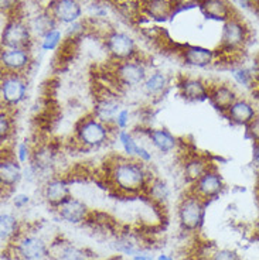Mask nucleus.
Wrapping results in <instances>:
<instances>
[{"label":"nucleus","mask_w":259,"mask_h":260,"mask_svg":"<svg viewBox=\"0 0 259 260\" xmlns=\"http://www.w3.org/2000/svg\"><path fill=\"white\" fill-rule=\"evenodd\" d=\"M2 71L9 74H24L32 64L28 48H3L0 54Z\"/></svg>","instance_id":"9b49d317"},{"label":"nucleus","mask_w":259,"mask_h":260,"mask_svg":"<svg viewBox=\"0 0 259 260\" xmlns=\"http://www.w3.org/2000/svg\"><path fill=\"white\" fill-rule=\"evenodd\" d=\"M130 111L129 109H126V108H122L119 113L115 117V122H113V129L117 130H126L128 129V126L130 123Z\"/></svg>","instance_id":"f704fd0d"},{"label":"nucleus","mask_w":259,"mask_h":260,"mask_svg":"<svg viewBox=\"0 0 259 260\" xmlns=\"http://www.w3.org/2000/svg\"><path fill=\"white\" fill-rule=\"evenodd\" d=\"M132 260H155L150 254L148 253H142V252H139L137 254H135L133 257H132Z\"/></svg>","instance_id":"37998d69"},{"label":"nucleus","mask_w":259,"mask_h":260,"mask_svg":"<svg viewBox=\"0 0 259 260\" xmlns=\"http://www.w3.org/2000/svg\"><path fill=\"white\" fill-rule=\"evenodd\" d=\"M146 192L149 194L152 201L160 204V205H166L170 198V188H168L167 182L162 178H157V177H152Z\"/></svg>","instance_id":"c85d7f7f"},{"label":"nucleus","mask_w":259,"mask_h":260,"mask_svg":"<svg viewBox=\"0 0 259 260\" xmlns=\"http://www.w3.org/2000/svg\"><path fill=\"white\" fill-rule=\"evenodd\" d=\"M71 197L70 194V184L65 178L61 177H51L43 185V198L48 205L54 208L60 207L64 201Z\"/></svg>","instance_id":"f3484780"},{"label":"nucleus","mask_w":259,"mask_h":260,"mask_svg":"<svg viewBox=\"0 0 259 260\" xmlns=\"http://www.w3.org/2000/svg\"><path fill=\"white\" fill-rule=\"evenodd\" d=\"M233 77L237 84L242 85V86H252L253 81H255V75L252 74L251 70L244 68V67H238L233 70Z\"/></svg>","instance_id":"473e14b6"},{"label":"nucleus","mask_w":259,"mask_h":260,"mask_svg":"<svg viewBox=\"0 0 259 260\" xmlns=\"http://www.w3.org/2000/svg\"><path fill=\"white\" fill-rule=\"evenodd\" d=\"M210 260H241V257L235 250H231V249H218V250H214L213 253H211Z\"/></svg>","instance_id":"c9c22d12"},{"label":"nucleus","mask_w":259,"mask_h":260,"mask_svg":"<svg viewBox=\"0 0 259 260\" xmlns=\"http://www.w3.org/2000/svg\"><path fill=\"white\" fill-rule=\"evenodd\" d=\"M252 162L259 169V142L252 146Z\"/></svg>","instance_id":"79ce46f5"},{"label":"nucleus","mask_w":259,"mask_h":260,"mask_svg":"<svg viewBox=\"0 0 259 260\" xmlns=\"http://www.w3.org/2000/svg\"><path fill=\"white\" fill-rule=\"evenodd\" d=\"M146 135H148L150 144L163 154L173 153L179 146L177 137L171 135L167 129H155L153 127V129H148Z\"/></svg>","instance_id":"b1692460"},{"label":"nucleus","mask_w":259,"mask_h":260,"mask_svg":"<svg viewBox=\"0 0 259 260\" xmlns=\"http://www.w3.org/2000/svg\"><path fill=\"white\" fill-rule=\"evenodd\" d=\"M235 6L241 7V9H246V10H251V9H258L259 0H231Z\"/></svg>","instance_id":"a19ab883"},{"label":"nucleus","mask_w":259,"mask_h":260,"mask_svg":"<svg viewBox=\"0 0 259 260\" xmlns=\"http://www.w3.org/2000/svg\"><path fill=\"white\" fill-rule=\"evenodd\" d=\"M63 44V32L59 27L52 28L51 31H48L40 40V47L43 51H54L59 50L60 46Z\"/></svg>","instance_id":"7c9ffc66"},{"label":"nucleus","mask_w":259,"mask_h":260,"mask_svg":"<svg viewBox=\"0 0 259 260\" xmlns=\"http://www.w3.org/2000/svg\"><path fill=\"white\" fill-rule=\"evenodd\" d=\"M47 10L51 13L57 24H72L82 17V6L79 0H52Z\"/></svg>","instance_id":"f8f14e48"},{"label":"nucleus","mask_w":259,"mask_h":260,"mask_svg":"<svg viewBox=\"0 0 259 260\" xmlns=\"http://www.w3.org/2000/svg\"><path fill=\"white\" fill-rule=\"evenodd\" d=\"M33 32L30 26L20 17H10L2 31L3 48H28L32 44Z\"/></svg>","instance_id":"1a4fd4ad"},{"label":"nucleus","mask_w":259,"mask_h":260,"mask_svg":"<svg viewBox=\"0 0 259 260\" xmlns=\"http://www.w3.org/2000/svg\"><path fill=\"white\" fill-rule=\"evenodd\" d=\"M171 5H173V10L175 14L183 10H188V9H193L195 6H200V0H171Z\"/></svg>","instance_id":"e433bc0d"},{"label":"nucleus","mask_w":259,"mask_h":260,"mask_svg":"<svg viewBox=\"0 0 259 260\" xmlns=\"http://www.w3.org/2000/svg\"><path fill=\"white\" fill-rule=\"evenodd\" d=\"M222 189H224V180L220 173L211 167L194 184H191L190 191L197 197H200L201 200L210 201V200L217 198L222 192Z\"/></svg>","instance_id":"9d476101"},{"label":"nucleus","mask_w":259,"mask_h":260,"mask_svg":"<svg viewBox=\"0 0 259 260\" xmlns=\"http://www.w3.org/2000/svg\"><path fill=\"white\" fill-rule=\"evenodd\" d=\"M13 135V117L7 108H3L0 112V142L5 144Z\"/></svg>","instance_id":"2f4dec72"},{"label":"nucleus","mask_w":259,"mask_h":260,"mask_svg":"<svg viewBox=\"0 0 259 260\" xmlns=\"http://www.w3.org/2000/svg\"><path fill=\"white\" fill-rule=\"evenodd\" d=\"M23 180V167L14 154H3L0 160V185L7 191H13Z\"/></svg>","instance_id":"4468645a"},{"label":"nucleus","mask_w":259,"mask_h":260,"mask_svg":"<svg viewBox=\"0 0 259 260\" xmlns=\"http://www.w3.org/2000/svg\"><path fill=\"white\" fill-rule=\"evenodd\" d=\"M28 26L32 28V32L37 34L40 39H41V37L46 36L47 32L51 31L52 28L57 27V21L54 20L51 13L46 9L44 12H41V13L37 14V16L32 20V23H30Z\"/></svg>","instance_id":"c756f323"},{"label":"nucleus","mask_w":259,"mask_h":260,"mask_svg":"<svg viewBox=\"0 0 259 260\" xmlns=\"http://www.w3.org/2000/svg\"><path fill=\"white\" fill-rule=\"evenodd\" d=\"M142 10L150 20L164 23L175 16L171 0H142Z\"/></svg>","instance_id":"5701e85b"},{"label":"nucleus","mask_w":259,"mask_h":260,"mask_svg":"<svg viewBox=\"0 0 259 260\" xmlns=\"http://www.w3.org/2000/svg\"><path fill=\"white\" fill-rule=\"evenodd\" d=\"M51 257L54 260H88V256L85 254L82 249H79L71 242H60L52 243Z\"/></svg>","instance_id":"cd10ccee"},{"label":"nucleus","mask_w":259,"mask_h":260,"mask_svg":"<svg viewBox=\"0 0 259 260\" xmlns=\"http://www.w3.org/2000/svg\"><path fill=\"white\" fill-rule=\"evenodd\" d=\"M117 137L125 156L130 157V158H136L145 164H149L152 161V158H153L152 151L145 144L139 143L132 132H129L128 129L118 130Z\"/></svg>","instance_id":"2eb2a0df"},{"label":"nucleus","mask_w":259,"mask_h":260,"mask_svg":"<svg viewBox=\"0 0 259 260\" xmlns=\"http://www.w3.org/2000/svg\"><path fill=\"white\" fill-rule=\"evenodd\" d=\"M121 109H122V105L119 102L117 95L110 91H106L102 95H98L95 99L92 115L99 120H102L104 123L113 126L115 117Z\"/></svg>","instance_id":"ddd939ff"},{"label":"nucleus","mask_w":259,"mask_h":260,"mask_svg":"<svg viewBox=\"0 0 259 260\" xmlns=\"http://www.w3.org/2000/svg\"><path fill=\"white\" fill-rule=\"evenodd\" d=\"M14 157L19 160V162L21 166H26L28 162L32 161V157H33V150L30 147V144L27 140L24 142H20L17 146H16V150H14Z\"/></svg>","instance_id":"72a5a7b5"},{"label":"nucleus","mask_w":259,"mask_h":260,"mask_svg":"<svg viewBox=\"0 0 259 260\" xmlns=\"http://www.w3.org/2000/svg\"><path fill=\"white\" fill-rule=\"evenodd\" d=\"M156 260H175L170 254H166V253H162V254H159L157 256V259Z\"/></svg>","instance_id":"c03bdc74"},{"label":"nucleus","mask_w":259,"mask_h":260,"mask_svg":"<svg viewBox=\"0 0 259 260\" xmlns=\"http://www.w3.org/2000/svg\"><path fill=\"white\" fill-rule=\"evenodd\" d=\"M179 91L188 102H204L210 98V85L200 78H183L179 82Z\"/></svg>","instance_id":"412c9836"},{"label":"nucleus","mask_w":259,"mask_h":260,"mask_svg":"<svg viewBox=\"0 0 259 260\" xmlns=\"http://www.w3.org/2000/svg\"><path fill=\"white\" fill-rule=\"evenodd\" d=\"M117 132L113 126L104 123L94 115L82 117L75 126L74 136L77 143L84 149H99L109 142L110 135Z\"/></svg>","instance_id":"f03ea898"},{"label":"nucleus","mask_w":259,"mask_h":260,"mask_svg":"<svg viewBox=\"0 0 259 260\" xmlns=\"http://www.w3.org/2000/svg\"><path fill=\"white\" fill-rule=\"evenodd\" d=\"M200 9L207 19L215 21H227L235 14L228 0H200Z\"/></svg>","instance_id":"4be33fe9"},{"label":"nucleus","mask_w":259,"mask_h":260,"mask_svg":"<svg viewBox=\"0 0 259 260\" xmlns=\"http://www.w3.org/2000/svg\"><path fill=\"white\" fill-rule=\"evenodd\" d=\"M258 113L259 112L256 111V108L253 106L252 102H249L245 98H238L231 105V108L225 112V117L231 123L237 124V126H245L246 127Z\"/></svg>","instance_id":"6ab92c4d"},{"label":"nucleus","mask_w":259,"mask_h":260,"mask_svg":"<svg viewBox=\"0 0 259 260\" xmlns=\"http://www.w3.org/2000/svg\"><path fill=\"white\" fill-rule=\"evenodd\" d=\"M217 52L201 46H186L180 51L183 64L194 68H207L214 64Z\"/></svg>","instance_id":"a211bd4d"},{"label":"nucleus","mask_w":259,"mask_h":260,"mask_svg":"<svg viewBox=\"0 0 259 260\" xmlns=\"http://www.w3.org/2000/svg\"><path fill=\"white\" fill-rule=\"evenodd\" d=\"M7 247L13 250L14 259L17 260H47L51 257V247L39 235L21 232Z\"/></svg>","instance_id":"20e7f679"},{"label":"nucleus","mask_w":259,"mask_h":260,"mask_svg":"<svg viewBox=\"0 0 259 260\" xmlns=\"http://www.w3.org/2000/svg\"><path fill=\"white\" fill-rule=\"evenodd\" d=\"M170 86V78L167 74L162 71H155L148 75L146 81L143 82V92L150 98L163 96V93L167 91Z\"/></svg>","instance_id":"bb28decb"},{"label":"nucleus","mask_w":259,"mask_h":260,"mask_svg":"<svg viewBox=\"0 0 259 260\" xmlns=\"http://www.w3.org/2000/svg\"><path fill=\"white\" fill-rule=\"evenodd\" d=\"M206 202L207 201L201 200L200 197L193 194L191 191L184 198H182V201L179 204V209H177V216H179L180 226L184 231L194 232L197 229H200L204 222Z\"/></svg>","instance_id":"39448f33"},{"label":"nucleus","mask_w":259,"mask_h":260,"mask_svg":"<svg viewBox=\"0 0 259 260\" xmlns=\"http://www.w3.org/2000/svg\"><path fill=\"white\" fill-rule=\"evenodd\" d=\"M105 47L112 61L122 62L137 57V48L135 40L123 31L110 30L105 37Z\"/></svg>","instance_id":"0eeeda50"},{"label":"nucleus","mask_w":259,"mask_h":260,"mask_svg":"<svg viewBox=\"0 0 259 260\" xmlns=\"http://www.w3.org/2000/svg\"><path fill=\"white\" fill-rule=\"evenodd\" d=\"M248 39H249V28L237 14H234L231 19L224 21L218 52H221L222 57L229 58L238 54L241 50H244Z\"/></svg>","instance_id":"7ed1b4c3"},{"label":"nucleus","mask_w":259,"mask_h":260,"mask_svg":"<svg viewBox=\"0 0 259 260\" xmlns=\"http://www.w3.org/2000/svg\"><path fill=\"white\" fill-rule=\"evenodd\" d=\"M255 235H256V238L259 239V222L256 223V229H255Z\"/></svg>","instance_id":"a18cd8bd"},{"label":"nucleus","mask_w":259,"mask_h":260,"mask_svg":"<svg viewBox=\"0 0 259 260\" xmlns=\"http://www.w3.org/2000/svg\"><path fill=\"white\" fill-rule=\"evenodd\" d=\"M238 95L234 89V86L227 84L210 85V102L213 106L220 111L222 115H225V112L231 108V105L238 99Z\"/></svg>","instance_id":"aec40b11"},{"label":"nucleus","mask_w":259,"mask_h":260,"mask_svg":"<svg viewBox=\"0 0 259 260\" xmlns=\"http://www.w3.org/2000/svg\"><path fill=\"white\" fill-rule=\"evenodd\" d=\"M148 75L149 74H148L145 64L137 61L136 58L117 62L113 72H112V78L115 79L118 86H123V88L140 86L146 81Z\"/></svg>","instance_id":"6e6552de"},{"label":"nucleus","mask_w":259,"mask_h":260,"mask_svg":"<svg viewBox=\"0 0 259 260\" xmlns=\"http://www.w3.org/2000/svg\"><path fill=\"white\" fill-rule=\"evenodd\" d=\"M59 216L67 223L71 225H79L88 221L90 218V209L85 205L84 202L79 201L78 198L70 197L67 201H64L60 207L55 208Z\"/></svg>","instance_id":"dca6fc26"},{"label":"nucleus","mask_w":259,"mask_h":260,"mask_svg":"<svg viewBox=\"0 0 259 260\" xmlns=\"http://www.w3.org/2000/svg\"><path fill=\"white\" fill-rule=\"evenodd\" d=\"M211 169V164L207 158L200 154H195L186 158L183 164V176L190 184H194L206 171Z\"/></svg>","instance_id":"a878e982"},{"label":"nucleus","mask_w":259,"mask_h":260,"mask_svg":"<svg viewBox=\"0 0 259 260\" xmlns=\"http://www.w3.org/2000/svg\"><path fill=\"white\" fill-rule=\"evenodd\" d=\"M246 136L252 140V143L259 142V113L255 116L252 122L246 126Z\"/></svg>","instance_id":"4c0bfd02"},{"label":"nucleus","mask_w":259,"mask_h":260,"mask_svg":"<svg viewBox=\"0 0 259 260\" xmlns=\"http://www.w3.org/2000/svg\"><path fill=\"white\" fill-rule=\"evenodd\" d=\"M108 180L121 192L139 194L146 192L152 177L146 164L126 156L115 157L108 166Z\"/></svg>","instance_id":"f257e3e1"},{"label":"nucleus","mask_w":259,"mask_h":260,"mask_svg":"<svg viewBox=\"0 0 259 260\" xmlns=\"http://www.w3.org/2000/svg\"><path fill=\"white\" fill-rule=\"evenodd\" d=\"M20 6V0H0V7L6 13H13Z\"/></svg>","instance_id":"ea45409f"},{"label":"nucleus","mask_w":259,"mask_h":260,"mask_svg":"<svg viewBox=\"0 0 259 260\" xmlns=\"http://www.w3.org/2000/svg\"><path fill=\"white\" fill-rule=\"evenodd\" d=\"M21 234L19 219L10 212H2L0 215V241L3 246H10L17 236Z\"/></svg>","instance_id":"393cba45"},{"label":"nucleus","mask_w":259,"mask_h":260,"mask_svg":"<svg viewBox=\"0 0 259 260\" xmlns=\"http://www.w3.org/2000/svg\"><path fill=\"white\" fill-rule=\"evenodd\" d=\"M12 202H13L14 208L23 209V208H26L27 205L32 202V197H30L28 194H23V192H20V194L13 195Z\"/></svg>","instance_id":"58836bf2"},{"label":"nucleus","mask_w":259,"mask_h":260,"mask_svg":"<svg viewBox=\"0 0 259 260\" xmlns=\"http://www.w3.org/2000/svg\"><path fill=\"white\" fill-rule=\"evenodd\" d=\"M28 85H27L24 74H9L3 72L0 81V98L3 108L7 109L16 108L21 105L27 98Z\"/></svg>","instance_id":"423d86ee"}]
</instances>
